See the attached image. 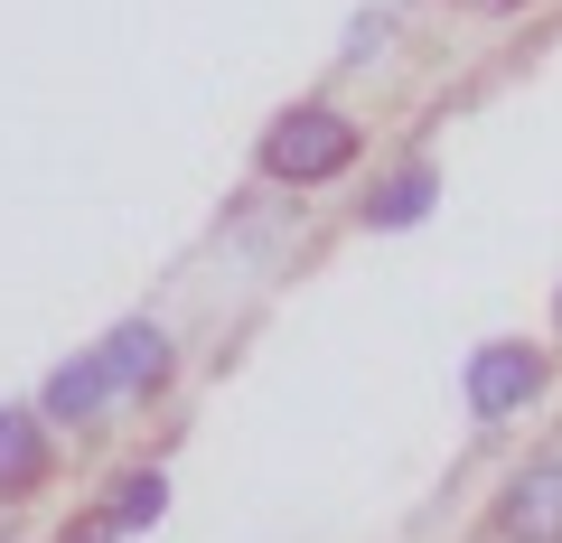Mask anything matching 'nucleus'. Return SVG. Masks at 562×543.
Listing matches in <instances>:
<instances>
[{"instance_id": "1", "label": "nucleus", "mask_w": 562, "mask_h": 543, "mask_svg": "<svg viewBox=\"0 0 562 543\" xmlns=\"http://www.w3.org/2000/svg\"><path fill=\"white\" fill-rule=\"evenodd\" d=\"M347 160H357V122H347L338 103H291V113L262 132V179H281V188H319V179H338Z\"/></svg>"}, {"instance_id": "2", "label": "nucleus", "mask_w": 562, "mask_h": 543, "mask_svg": "<svg viewBox=\"0 0 562 543\" xmlns=\"http://www.w3.org/2000/svg\"><path fill=\"white\" fill-rule=\"evenodd\" d=\"M460 394H469V412H479V422H506V412H525V403L543 394V357H535V347H516V338H497V347H479V357H469Z\"/></svg>"}, {"instance_id": "3", "label": "nucleus", "mask_w": 562, "mask_h": 543, "mask_svg": "<svg viewBox=\"0 0 562 543\" xmlns=\"http://www.w3.org/2000/svg\"><path fill=\"white\" fill-rule=\"evenodd\" d=\"M506 543H562V460H525L497 506Z\"/></svg>"}, {"instance_id": "4", "label": "nucleus", "mask_w": 562, "mask_h": 543, "mask_svg": "<svg viewBox=\"0 0 562 543\" xmlns=\"http://www.w3.org/2000/svg\"><path fill=\"white\" fill-rule=\"evenodd\" d=\"M103 403H113V365H103V347H94V357H76V365H57V375H47L38 412H47V422H94Z\"/></svg>"}, {"instance_id": "5", "label": "nucleus", "mask_w": 562, "mask_h": 543, "mask_svg": "<svg viewBox=\"0 0 562 543\" xmlns=\"http://www.w3.org/2000/svg\"><path fill=\"white\" fill-rule=\"evenodd\" d=\"M103 365H113V394H150V384L169 375V328H150V319L113 328V338H103Z\"/></svg>"}, {"instance_id": "6", "label": "nucleus", "mask_w": 562, "mask_h": 543, "mask_svg": "<svg viewBox=\"0 0 562 543\" xmlns=\"http://www.w3.org/2000/svg\"><path fill=\"white\" fill-rule=\"evenodd\" d=\"M47 478V412H10L0 403V497Z\"/></svg>"}, {"instance_id": "7", "label": "nucleus", "mask_w": 562, "mask_h": 543, "mask_svg": "<svg viewBox=\"0 0 562 543\" xmlns=\"http://www.w3.org/2000/svg\"><path fill=\"white\" fill-rule=\"evenodd\" d=\"M431 197H441L431 169H394V179L366 197V225H384V235H394V225H422V216H431Z\"/></svg>"}, {"instance_id": "8", "label": "nucleus", "mask_w": 562, "mask_h": 543, "mask_svg": "<svg viewBox=\"0 0 562 543\" xmlns=\"http://www.w3.org/2000/svg\"><path fill=\"white\" fill-rule=\"evenodd\" d=\"M160 506H169V478L160 468H132V478H113L103 524H113V534H140V524H160Z\"/></svg>"}, {"instance_id": "9", "label": "nucleus", "mask_w": 562, "mask_h": 543, "mask_svg": "<svg viewBox=\"0 0 562 543\" xmlns=\"http://www.w3.org/2000/svg\"><path fill=\"white\" fill-rule=\"evenodd\" d=\"M384 38H394V10H375V20H357V29H347V47H338V57H347V66H366V57H375Z\"/></svg>"}, {"instance_id": "10", "label": "nucleus", "mask_w": 562, "mask_h": 543, "mask_svg": "<svg viewBox=\"0 0 562 543\" xmlns=\"http://www.w3.org/2000/svg\"><path fill=\"white\" fill-rule=\"evenodd\" d=\"M460 10H516V0H460Z\"/></svg>"}, {"instance_id": "11", "label": "nucleus", "mask_w": 562, "mask_h": 543, "mask_svg": "<svg viewBox=\"0 0 562 543\" xmlns=\"http://www.w3.org/2000/svg\"><path fill=\"white\" fill-rule=\"evenodd\" d=\"M85 543H122V534H113V524H103V534H85Z\"/></svg>"}, {"instance_id": "12", "label": "nucleus", "mask_w": 562, "mask_h": 543, "mask_svg": "<svg viewBox=\"0 0 562 543\" xmlns=\"http://www.w3.org/2000/svg\"><path fill=\"white\" fill-rule=\"evenodd\" d=\"M553 319H562V301H553Z\"/></svg>"}]
</instances>
